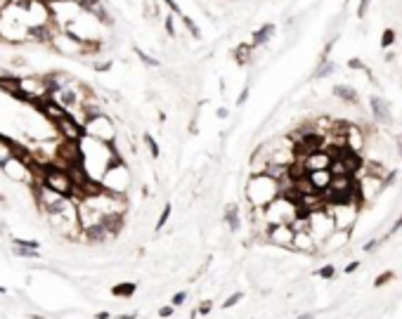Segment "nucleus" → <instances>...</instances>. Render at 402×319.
<instances>
[{
    "label": "nucleus",
    "mask_w": 402,
    "mask_h": 319,
    "mask_svg": "<svg viewBox=\"0 0 402 319\" xmlns=\"http://www.w3.org/2000/svg\"><path fill=\"white\" fill-rule=\"evenodd\" d=\"M78 151H81V168L92 182H99L102 175L107 173L111 163H116L121 159L119 151L114 149V144L107 142H97L92 137H86L78 142Z\"/></svg>",
    "instance_id": "f257e3e1"
},
{
    "label": "nucleus",
    "mask_w": 402,
    "mask_h": 319,
    "mask_svg": "<svg viewBox=\"0 0 402 319\" xmlns=\"http://www.w3.org/2000/svg\"><path fill=\"white\" fill-rule=\"evenodd\" d=\"M279 196V182L272 180L265 173H251L249 182L244 187V199L251 211H263Z\"/></svg>",
    "instance_id": "f03ea898"
},
{
    "label": "nucleus",
    "mask_w": 402,
    "mask_h": 319,
    "mask_svg": "<svg viewBox=\"0 0 402 319\" xmlns=\"http://www.w3.org/2000/svg\"><path fill=\"white\" fill-rule=\"evenodd\" d=\"M133 170L126 163V159H119L116 163H111L107 168V173L102 175L99 187L109 194H119V196H128V191L133 189Z\"/></svg>",
    "instance_id": "7ed1b4c3"
},
{
    "label": "nucleus",
    "mask_w": 402,
    "mask_h": 319,
    "mask_svg": "<svg viewBox=\"0 0 402 319\" xmlns=\"http://www.w3.org/2000/svg\"><path fill=\"white\" fill-rule=\"evenodd\" d=\"M83 135L92 137L97 142H107L114 144V139L119 137V130H116V121L111 118V114L107 111H97V114H90L83 123Z\"/></svg>",
    "instance_id": "20e7f679"
},
{
    "label": "nucleus",
    "mask_w": 402,
    "mask_h": 319,
    "mask_svg": "<svg viewBox=\"0 0 402 319\" xmlns=\"http://www.w3.org/2000/svg\"><path fill=\"white\" fill-rule=\"evenodd\" d=\"M0 173L7 178L14 184H24V187H33L36 184V170H33V163L26 159H19V156H10L0 166Z\"/></svg>",
    "instance_id": "39448f33"
},
{
    "label": "nucleus",
    "mask_w": 402,
    "mask_h": 319,
    "mask_svg": "<svg viewBox=\"0 0 402 319\" xmlns=\"http://www.w3.org/2000/svg\"><path fill=\"white\" fill-rule=\"evenodd\" d=\"M52 128L57 133V139H66V142H81L83 139V126L71 114H64L59 121H54Z\"/></svg>",
    "instance_id": "423d86ee"
},
{
    "label": "nucleus",
    "mask_w": 402,
    "mask_h": 319,
    "mask_svg": "<svg viewBox=\"0 0 402 319\" xmlns=\"http://www.w3.org/2000/svg\"><path fill=\"white\" fill-rule=\"evenodd\" d=\"M137 293V284L135 281H116L111 286V296L119 298V300H131Z\"/></svg>",
    "instance_id": "0eeeda50"
},
{
    "label": "nucleus",
    "mask_w": 402,
    "mask_h": 319,
    "mask_svg": "<svg viewBox=\"0 0 402 319\" xmlns=\"http://www.w3.org/2000/svg\"><path fill=\"white\" fill-rule=\"evenodd\" d=\"M223 223L229 227V232H237L241 227V213H239V206L237 203H229L225 213H223Z\"/></svg>",
    "instance_id": "6e6552de"
},
{
    "label": "nucleus",
    "mask_w": 402,
    "mask_h": 319,
    "mask_svg": "<svg viewBox=\"0 0 402 319\" xmlns=\"http://www.w3.org/2000/svg\"><path fill=\"white\" fill-rule=\"evenodd\" d=\"M253 45H249V43H241L239 47L234 50V62L239 64V66H246V64L253 62Z\"/></svg>",
    "instance_id": "1a4fd4ad"
},
{
    "label": "nucleus",
    "mask_w": 402,
    "mask_h": 319,
    "mask_svg": "<svg viewBox=\"0 0 402 319\" xmlns=\"http://www.w3.org/2000/svg\"><path fill=\"white\" fill-rule=\"evenodd\" d=\"M272 33H274V24H263L261 29L253 33V41H251V45H253V47H261V45H265V43L272 38Z\"/></svg>",
    "instance_id": "9d476101"
},
{
    "label": "nucleus",
    "mask_w": 402,
    "mask_h": 319,
    "mask_svg": "<svg viewBox=\"0 0 402 319\" xmlns=\"http://www.w3.org/2000/svg\"><path fill=\"white\" fill-rule=\"evenodd\" d=\"M369 104H371V111H374V116L379 118V121H388V104L381 99V97H369Z\"/></svg>",
    "instance_id": "9b49d317"
},
{
    "label": "nucleus",
    "mask_w": 402,
    "mask_h": 319,
    "mask_svg": "<svg viewBox=\"0 0 402 319\" xmlns=\"http://www.w3.org/2000/svg\"><path fill=\"white\" fill-rule=\"evenodd\" d=\"M334 95L338 99H343V102H357V92L348 85H334Z\"/></svg>",
    "instance_id": "f8f14e48"
},
{
    "label": "nucleus",
    "mask_w": 402,
    "mask_h": 319,
    "mask_svg": "<svg viewBox=\"0 0 402 319\" xmlns=\"http://www.w3.org/2000/svg\"><path fill=\"white\" fill-rule=\"evenodd\" d=\"M14 248H26V251H41V241L38 239H19V236H12L10 239Z\"/></svg>",
    "instance_id": "ddd939ff"
},
{
    "label": "nucleus",
    "mask_w": 402,
    "mask_h": 319,
    "mask_svg": "<svg viewBox=\"0 0 402 319\" xmlns=\"http://www.w3.org/2000/svg\"><path fill=\"white\" fill-rule=\"evenodd\" d=\"M10 156H14V149H12V137L0 135V166L10 159Z\"/></svg>",
    "instance_id": "4468645a"
},
{
    "label": "nucleus",
    "mask_w": 402,
    "mask_h": 319,
    "mask_svg": "<svg viewBox=\"0 0 402 319\" xmlns=\"http://www.w3.org/2000/svg\"><path fill=\"white\" fill-rule=\"evenodd\" d=\"M142 142L147 144V151H149L152 159H159V156H161V147H159V142L152 137V133H144V135H142Z\"/></svg>",
    "instance_id": "2eb2a0df"
},
{
    "label": "nucleus",
    "mask_w": 402,
    "mask_h": 319,
    "mask_svg": "<svg viewBox=\"0 0 402 319\" xmlns=\"http://www.w3.org/2000/svg\"><path fill=\"white\" fill-rule=\"evenodd\" d=\"M171 213H173V203H163V211H161V215H159L156 225H154V229H156V232H161L163 227L168 225V220H171Z\"/></svg>",
    "instance_id": "dca6fc26"
},
{
    "label": "nucleus",
    "mask_w": 402,
    "mask_h": 319,
    "mask_svg": "<svg viewBox=\"0 0 402 319\" xmlns=\"http://www.w3.org/2000/svg\"><path fill=\"white\" fill-rule=\"evenodd\" d=\"M180 19H182V24H185V29L187 33L194 38V41H201V29L196 26V21L194 19H189V17H185V14H180Z\"/></svg>",
    "instance_id": "f3484780"
},
{
    "label": "nucleus",
    "mask_w": 402,
    "mask_h": 319,
    "mask_svg": "<svg viewBox=\"0 0 402 319\" xmlns=\"http://www.w3.org/2000/svg\"><path fill=\"white\" fill-rule=\"evenodd\" d=\"M135 57H137V59H140L147 69H156V66H159V59H156V57H149V54L144 52L142 47H135Z\"/></svg>",
    "instance_id": "a211bd4d"
},
{
    "label": "nucleus",
    "mask_w": 402,
    "mask_h": 319,
    "mask_svg": "<svg viewBox=\"0 0 402 319\" xmlns=\"http://www.w3.org/2000/svg\"><path fill=\"white\" fill-rule=\"evenodd\" d=\"M144 17L147 19H159V2L156 0H144Z\"/></svg>",
    "instance_id": "6ab92c4d"
},
{
    "label": "nucleus",
    "mask_w": 402,
    "mask_h": 319,
    "mask_svg": "<svg viewBox=\"0 0 402 319\" xmlns=\"http://www.w3.org/2000/svg\"><path fill=\"white\" fill-rule=\"evenodd\" d=\"M239 300H244V293H241V291H237V293H232V296L225 298L220 308H223V310H229V308H234V305H237Z\"/></svg>",
    "instance_id": "aec40b11"
},
{
    "label": "nucleus",
    "mask_w": 402,
    "mask_h": 319,
    "mask_svg": "<svg viewBox=\"0 0 402 319\" xmlns=\"http://www.w3.org/2000/svg\"><path fill=\"white\" fill-rule=\"evenodd\" d=\"M187 298H189V293H187V291H178V293H173V298H171V305H173L175 310L182 308V305L187 303Z\"/></svg>",
    "instance_id": "412c9836"
},
{
    "label": "nucleus",
    "mask_w": 402,
    "mask_h": 319,
    "mask_svg": "<svg viewBox=\"0 0 402 319\" xmlns=\"http://www.w3.org/2000/svg\"><path fill=\"white\" fill-rule=\"evenodd\" d=\"M163 29H166V33H168V38H175V36H178V31H175L173 14H168V17L163 19Z\"/></svg>",
    "instance_id": "4be33fe9"
},
{
    "label": "nucleus",
    "mask_w": 402,
    "mask_h": 319,
    "mask_svg": "<svg viewBox=\"0 0 402 319\" xmlns=\"http://www.w3.org/2000/svg\"><path fill=\"white\" fill-rule=\"evenodd\" d=\"M393 43H395V31H393V29H386L383 36H381V47H391Z\"/></svg>",
    "instance_id": "5701e85b"
},
{
    "label": "nucleus",
    "mask_w": 402,
    "mask_h": 319,
    "mask_svg": "<svg viewBox=\"0 0 402 319\" xmlns=\"http://www.w3.org/2000/svg\"><path fill=\"white\" fill-rule=\"evenodd\" d=\"M331 71H336V64H331V62H322V66L317 69V78H322V76H329Z\"/></svg>",
    "instance_id": "b1692460"
},
{
    "label": "nucleus",
    "mask_w": 402,
    "mask_h": 319,
    "mask_svg": "<svg viewBox=\"0 0 402 319\" xmlns=\"http://www.w3.org/2000/svg\"><path fill=\"white\" fill-rule=\"evenodd\" d=\"M92 69H95L97 74H107L109 69H111V59H104V62H92Z\"/></svg>",
    "instance_id": "393cba45"
},
{
    "label": "nucleus",
    "mask_w": 402,
    "mask_h": 319,
    "mask_svg": "<svg viewBox=\"0 0 402 319\" xmlns=\"http://www.w3.org/2000/svg\"><path fill=\"white\" fill-rule=\"evenodd\" d=\"M315 274H317V276H322V279H331V276L336 274V270H334V265H324L322 270H317Z\"/></svg>",
    "instance_id": "a878e982"
},
{
    "label": "nucleus",
    "mask_w": 402,
    "mask_h": 319,
    "mask_svg": "<svg viewBox=\"0 0 402 319\" xmlns=\"http://www.w3.org/2000/svg\"><path fill=\"white\" fill-rule=\"evenodd\" d=\"M196 312H199V315H211V312H213V300H201L199 308H196Z\"/></svg>",
    "instance_id": "bb28decb"
},
{
    "label": "nucleus",
    "mask_w": 402,
    "mask_h": 319,
    "mask_svg": "<svg viewBox=\"0 0 402 319\" xmlns=\"http://www.w3.org/2000/svg\"><path fill=\"white\" fill-rule=\"evenodd\" d=\"M173 315H175V308L171 305V303H168V305H161V308H159V317H161V319H171Z\"/></svg>",
    "instance_id": "cd10ccee"
},
{
    "label": "nucleus",
    "mask_w": 402,
    "mask_h": 319,
    "mask_svg": "<svg viewBox=\"0 0 402 319\" xmlns=\"http://www.w3.org/2000/svg\"><path fill=\"white\" fill-rule=\"evenodd\" d=\"M393 276H395V274H393L391 270H388V272H383V274H379V276H376V281H374V286H383V284H386L388 279H393Z\"/></svg>",
    "instance_id": "c85d7f7f"
},
{
    "label": "nucleus",
    "mask_w": 402,
    "mask_h": 319,
    "mask_svg": "<svg viewBox=\"0 0 402 319\" xmlns=\"http://www.w3.org/2000/svg\"><path fill=\"white\" fill-rule=\"evenodd\" d=\"M369 2H371V0H359L357 17H364V14H367V10H369Z\"/></svg>",
    "instance_id": "c756f323"
},
{
    "label": "nucleus",
    "mask_w": 402,
    "mask_h": 319,
    "mask_svg": "<svg viewBox=\"0 0 402 319\" xmlns=\"http://www.w3.org/2000/svg\"><path fill=\"white\" fill-rule=\"evenodd\" d=\"M163 2H166V5H168V10H171V12H175V14H178V17H180V14H182V12H180V5H178V2H175V0H163Z\"/></svg>",
    "instance_id": "7c9ffc66"
},
{
    "label": "nucleus",
    "mask_w": 402,
    "mask_h": 319,
    "mask_svg": "<svg viewBox=\"0 0 402 319\" xmlns=\"http://www.w3.org/2000/svg\"><path fill=\"white\" fill-rule=\"evenodd\" d=\"M111 319H137L135 312H123V315H111Z\"/></svg>",
    "instance_id": "2f4dec72"
},
{
    "label": "nucleus",
    "mask_w": 402,
    "mask_h": 319,
    "mask_svg": "<svg viewBox=\"0 0 402 319\" xmlns=\"http://www.w3.org/2000/svg\"><path fill=\"white\" fill-rule=\"evenodd\" d=\"M246 99H249V85H246V88H244V90H241V95H239V99H237V104H244V102H246Z\"/></svg>",
    "instance_id": "473e14b6"
},
{
    "label": "nucleus",
    "mask_w": 402,
    "mask_h": 319,
    "mask_svg": "<svg viewBox=\"0 0 402 319\" xmlns=\"http://www.w3.org/2000/svg\"><path fill=\"white\" fill-rule=\"evenodd\" d=\"M348 66H350V69H364V64L359 62V59H350ZM364 71H367V69H364Z\"/></svg>",
    "instance_id": "72a5a7b5"
},
{
    "label": "nucleus",
    "mask_w": 402,
    "mask_h": 319,
    "mask_svg": "<svg viewBox=\"0 0 402 319\" xmlns=\"http://www.w3.org/2000/svg\"><path fill=\"white\" fill-rule=\"evenodd\" d=\"M216 116H218V118H227V116H229V111H227V109H225V106H220V109H218V114H216Z\"/></svg>",
    "instance_id": "f704fd0d"
},
{
    "label": "nucleus",
    "mask_w": 402,
    "mask_h": 319,
    "mask_svg": "<svg viewBox=\"0 0 402 319\" xmlns=\"http://www.w3.org/2000/svg\"><path fill=\"white\" fill-rule=\"evenodd\" d=\"M95 319H111V312L102 310V312H97V315H95Z\"/></svg>",
    "instance_id": "c9c22d12"
},
{
    "label": "nucleus",
    "mask_w": 402,
    "mask_h": 319,
    "mask_svg": "<svg viewBox=\"0 0 402 319\" xmlns=\"http://www.w3.org/2000/svg\"><path fill=\"white\" fill-rule=\"evenodd\" d=\"M357 267H359V263H350V265L346 267V272H348V274H350V272H355V270H357Z\"/></svg>",
    "instance_id": "e433bc0d"
},
{
    "label": "nucleus",
    "mask_w": 402,
    "mask_h": 319,
    "mask_svg": "<svg viewBox=\"0 0 402 319\" xmlns=\"http://www.w3.org/2000/svg\"><path fill=\"white\" fill-rule=\"evenodd\" d=\"M400 227H402V218H400V220H398V223H395V225H393V229H391V232H398Z\"/></svg>",
    "instance_id": "4c0bfd02"
},
{
    "label": "nucleus",
    "mask_w": 402,
    "mask_h": 319,
    "mask_svg": "<svg viewBox=\"0 0 402 319\" xmlns=\"http://www.w3.org/2000/svg\"><path fill=\"white\" fill-rule=\"evenodd\" d=\"M5 203H7V199H5V194L0 191V206H5Z\"/></svg>",
    "instance_id": "58836bf2"
},
{
    "label": "nucleus",
    "mask_w": 402,
    "mask_h": 319,
    "mask_svg": "<svg viewBox=\"0 0 402 319\" xmlns=\"http://www.w3.org/2000/svg\"><path fill=\"white\" fill-rule=\"evenodd\" d=\"M0 296H5V288H2V286H0Z\"/></svg>",
    "instance_id": "ea45409f"
},
{
    "label": "nucleus",
    "mask_w": 402,
    "mask_h": 319,
    "mask_svg": "<svg viewBox=\"0 0 402 319\" xmlns=\"http://www.w3.org/2000/svg\"><path fill=\"white\" fill-rule=\"evenodd\" d=\"M43 2H52V0H43Z\"/></svg>",
    "instance_id": "a19ab883"
},
{
    "label": "nucleus",
    "mask_w": 402,
    "mask_h": 319,
    "mask_svg": "<svg viewBox=\"0 0 402 319\" xmlns=\"http://www.w3.org/2000/svg\"><path fill=\"white\" fill-rule=\"evenodd\" d=\"M400 149H402V144H400ZM400 154H402V151H400Z\"/></svg>",
    "instance_id": "79ce46f5"
}]
</instances>
